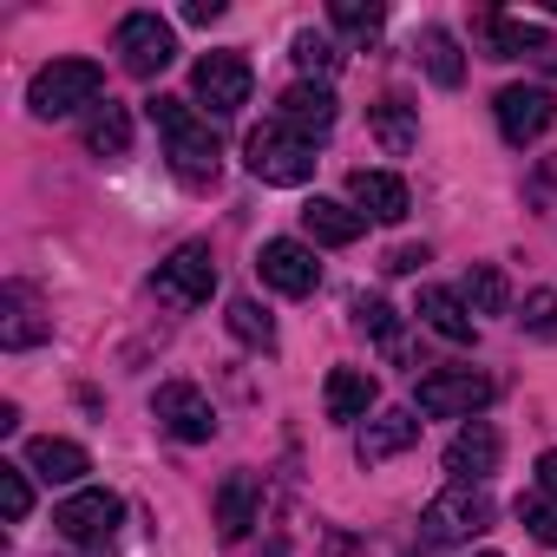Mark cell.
Here are the masks:
<instances>
[{
	"instance_id": "obj_1",
	"label": "cell",
	"mask_w": 557,
	"mask_h": 557,
	"mask_svg": "<svg viewBox=\"0 0 557 557\" xmlns=\"http://www.w3.org/2000/svg\"><path fill=\"white\" fill-rule=\"evenodd\" d=\"M145 112H151V125H158V138H164V158H171V171H177L184 184H216L223 145H216L210 119H203L197 106H184V99H164V92H158Z\"/></svg>"
},
{
	"instance_id": "obj_2",
	"label": "cell",
	"mask_w": 557,
	"mask_h": 557,
	"mask_svg": "<svg viewBox=\"0 0 557 557\" xmlns=\"http://www.w3.org/2000/svg\"><path fill=\"white\" fill-rule=\"evenodd\" d=\"M243 164H249V177H262V184L296 190V184H309V177H315V138H302V132H296V125H283V119H269V125H256V132H249Z\"/></svg>"
},
{
	"instance_id": "obj_3",
	"label": "cell",
	"mask_w": 557,
	"mask_h": 557,
	"mask_svg": "<svg viewBox=\"0 0 557 557\" xmlns=\"http://www.w3.org/2000/svg\"><path fill=\"white\" fill-rule=\"evenodd\" d=\"M99 99H106V73H99L92 60H53V66H40L34 86H27L34 119H73V112H86V106H99Z\"/></svg>"
},
{
	"instance_id": "obj_4",
	"label": "cell",
	"mask_w": 557,
	"mask_h": 557,
	"mask_svg": "<svg viewBox=\"0 0 557 557\" xmlns=\"http://www.w3.org/2000/svg\"><path fill=\"white\" fill-rule=\"evenodd\" d=\"M479 531H492V498L479 485H446L426 511H420V537L426 544H472Z\"/></svg>"
},
{
	"instance_id": "obj_5",
	"label": "cell",
	"mask_w": 557,
	"mask_h": 557,
	"mask_svg": "<svg viewBox=\"0 0 557 557\" xmlns=\"http://www.w3.org/2000/svg\"><path fill=\"white\" fill-rule=\"evenodd\" d=\"M151 289H158V302H171V309H203V302L216 296L210 243H184V249H171V256L158 262V275H151Z\"/></svg>"
},
{
	"instance_id": "obj_6",
	"label": "cell",
	"mask_w": 557,
	"mask_h": 557,
	"mask_svg": "<svg viewBox=\"0 0 557 557\" xmlns=\"http://www.w3.org/2000/svg\"><path fill=\"white\" fill-rule=\"evenodd\" d=\"M485 400H492V381L472 374V368H433V374H420V387H413V407H420L426 420H472Z\"/></svg>"
},
{
	"instance_id": "obj_7",
	"label": "cell",
	"mask_w": 557,
	"mask_h": 557,
	"mask_svg": "<svg viewBox=\"0 0 557 557\" xmlns=\"http://www.w3.org/2000/svg\"><path fill=\"white\" fill-rule=\"evenodd\" d=\"M256 275H262L275 296H315V289H322V262H315V249L296 243V236H269V243L256 249Z\"/></svg>"
},
{
	"instance_id": "obj_8",
	"label": "cell",
	"mask_w": 557,
	"mask_h": 557,
	"mask_svg": "<svg viewBox=\"0 0 557 557\" xmlns=\"http://www.w3.org/2000/svg\"><path fill=\"white\" fill-rule=\"evenodd\" d=\"M112 47H119V66H125L132 79H158V73L177 60V40H171V27H164L158 14H125L119 34H112Z\"/></svg>"
},
{
	"instance_id": "obj_9",
	"label": "cell",
	"mask_w": 557,
	"mask_h": 557,
	"mask_svg": "<svg viewBox=\"0 0 557 557\" xmlns=\"http://www.w3.org/2000/svg\"><path fill=\"white\" fill-rule=\"evenodd\" d=\"M249 86H256V73H249L243 53H203V60L190 66V92H197L216 119H236V112L249 106Z\"/></svg>"
},
{
	"instance_id": "obj_10",
	"label": "cell",
	"mask_w": 557,
	"mask_h": 557,
	"mask_svg": "<svg viewBox=\"0 0 557 557\" xmlns=\"http://www.w3.org/2000/svg\"><path fill=\"white\" fill-rule=\"evenodd\" d=\"M119 518H125V498L119 492H106V485H86V492H73L60 511H53V524H60V537L66 544H112V531H119Z\"/></svg>"
},
{
	"instance_id": "obj_11",
	"label": "cell",
	"mask_w": 557,
	"mask_h": 557,
	"mask_svg": "<svg viewBox=\"0 0 557 557\" xmlns=\"http://www.w3.org/2000/svg\"><path fill=\"white\" fill-rule=\"evenodd\" d=\"M472 47L485 60H557L550 34L531 27V21H511V14H479L472 21Z\"/></svg>"
},
{
	"instance_id": "obj_12",
	"label": "cell",
	"mask_w": 557,
	"mask_h": 557,
	"mask_svg": "<svg viewBox=\"0 0 557 557\" xmlns=\"http://www.w3.org/2000/svg\"><path fill=\"white\" fill-rule=\"evenodd\" d=\"M492 112H498L505 145H531V138H544L557 125V92L550 86H505L492 99Z\"/></svg>"
},
{
	"instance_id": "obj_13",
	"label": "cell",
	"mask_w": 557,
	"mask_h": 557,
	"mask_svg": "<svg viewBox=\"0 0 557 557\" xmlns=\"http://www.w3.org/2000/svg\"><path fill=\"white\" fill-rule=\"evenodd\" d=\"M151 420H158L171 440H184V446H197V440L216 433V413H210L203 387H190V381H164V387L151 394Z\"/></svg>"
},
{
	"instance_id": "obj_14",
	"label": "cell",
	"mask_w": 557,
	"mask_h": 557,
	"mask_svg": "<svg viewBox=\"0 0 557 557\" xmlns=\"http://www.w3.org/2000/svg\"><path fill=\"white\" fill-rule=\"evenodd\" d=\"M498 459H505V440H498V426H485V420H466V426L453 433V446H446V472H453V485H479V479H492Z\"/></svg>"
},
{
	"instance_id": "obj_15",
	"label": "cell",
	"mask_w": 557,
	"mask_h": 557,
	"mask_svg": "<svg viewBox=\"0 0 557 557\" xmlns=\"http://www.w3.org/2000/svg\"><path fill=\"white\" fill-rule=\"evenodd\" d=\"M420 407H387V413H374L368 426H361V440H355V459L361 466H381V459H394V453H407V446H420Z\"/></svg>"
},
{
	"instance_id": "obj_16",
	"label": "cell",
	"mask_w": 557,
	"mask_h": 557,
	"mask_svg": "<svg viewBox=\"0 0 557 557\" xmlns=\"http://www.w3.org/2000/svg\"><path fill=\"white\" fill-rule=\"evenodd\" d=\"M374 400H381V381H374L368 368H329V381H322V407H329V420L355 426V420L374 413Z\"/></svg>"
},
{
	"instance_id": "obj_17",
	"label": "cell",
	"mask_w": 557,
	"mask_h": 557,
	"mask_svg": "<svg viewBox=\"0 0 557 557\" xmlns=\"http://www.w3.org/2000/svg\"><path fill=\"white\" fill-rule=\"evenodd\" d=\"M275 119L296 125L302 138H322V132L335 125V92H329L322 79H296L283 99H275Z\"/></svg>"
},
{
	"instance_id": "obj_18",
	"label": "cell",
	"mask_w": 557,
	"mask_h": 557,
	"mask_svg": "<svg viewBox=\"0 0 557 557\" xmlns=\"http://www.w3.org/2000/svg\"><path fill=\"white\" fill-rule=\"evenodd\" d=\"M348 197H355V210L374 216V223H400V216L413 210V197H407V184H400L394 171H355V177H348Z\"/></svg>"
},
{
	"instance_id": "obj_19",
	"label": "cell",
	"mask_w": 557,
	"mask_h": 557,
	"mask_svg": "<svg viewBox=\"0 0 557 557\" xmlns=\"http://www.w3.org/2000/svg\"><path fill=\"white\" fill-rule=\"evenodd\" d=\"M256 511H262V485H256V472H230V479L216 485V531H223V544L249 537Z\"/></svg>"
},
{
	"instance_id": "obj_20",
	"label": "cell",
	"mask_w": 557,
	"mask_h": 557,
	"mask_svg": "<svg viewBox=\"0 0 557 557\" xmlns=\"http://www.w3.org/2000/svg\"><path fill=\"white\" fill-rule=\"evenodd\" d=\"M302 230H309V243L348 249V243H361L368 216H361V210H348V203H335V197H309V203H302Z\"/></svg>"
},
{
	"instance_id": "obj_21",
	"label": "cell",
	"mask_w": 557,
	"mask_h": 557,
	"mask_svg": "<svg viewBox=\"0 0 557 557\" xmlns=\"http://www.w3.org/2000/svg\"><path fill=\"white\" fill-rule=\"evenodd\" d=\"M27 466L47 479V485H79L86 472H92V453L86 446H73V440H27Z\"/></svg>"
},
{
	"instance_id": "obj_22",
	"label": "cell",
	"mask_w": 557,
	"mask_h": 557,
	"mask_svg": "<svg viewBox=\"0 0 557 557\" xmlns=\"http://www.w3.org/2000/svg\"><path fill=\"white\" fill-rule=\"evenodd\" d=\"M420 322H426L433 335H446V342H459V348H466V342L479 335V322H472V309H466V296H459V289H440V283H433V289H420Z\"/></svg>"
},
{
	"instance_id": "obj_23",
	"label": "cell",
	"mask_w": 557,
	"mask_h": 557,
	"mask_svg": "<svg viewBox=\"0 0 557 557\" xmlns=\"http://www.w3.org/2000/svg\"><path fill=\"white\" fill-rule=\"evenodd\" d=\"M86 151H92V158H125V151H132V112H125L119 99H99V106L86 112Z\"/></svg>"
},
{
	"instance_id": "obj_24",
	"label": "cell",
	"mask_w": 557,
	"mask_h": 557,
	"mask_svg": "<svg viewBox=\"0 0 557 557\" xmlns=\"http://www.w3.org/2000/svg\"><path fill=\"white\" fill-rule=\"evenodd\" d=\"M368 125H374V138H381L387 158H407V151L420 145V119H413L407 99H381V106L368 112Z\"/></svg>"
},
{
	"instance_id": "obj_25",
	"label": "cell",
	"mask_w": 557,
	"mask_h": 557,
	"mask_svg": "<svg viewBox=\"0 0 557 557\" xmlns=\"http://www.w3.org/2000/svg\"><path fill=\"white\" fill-rule=\"evenodd\" d=\"M459 296H466L472 315H505V302H511L505 275H498L492 262H472V269H466V289H459Z\"/></svg>"
},
{
	"instance_id": "obj_26",
	"label": "cell",
	"mask_w": 557,
	"mask_h": 557,
	"mask_svg": "<svg viewBox=\"0 0 557 557\" xmlns=\"http://www.w3.org/2000/svg\"><path fill=\"white\" fill-rule=\"evenodd\" d=\"M420 47H426V73H433V86H446V92H453V86L466 79V53H459V40H453L446 27H426V34H420Z\"/></svg>"
},
{
	"instance_id": "obj_27",
	"label": "cell",
	"mask_w": 557,
	"mask_h": 557,
	"mask_svg": "<svg viewBox=\"0 0 557 557\" xmlns=\"http://www.w3.org/2000/svg\"><path fill=\"white\" fill-rule=\"evenodd\" d=\"M296 66H302V79H315L322 73V86L342 73V47L329 40V34H315V27H302L296 34Z\"/></svg>"
},
{
	"instance_id": "obj_28",
	"label": "cell",
	"mask_w": 557,
	"mask_h": 557,
	"mask_svg": "<svg viewBox=\"0 0 557 557\" xmlns=\"http://www.w3.org/2000/svg\"><path fill=\"white\" fill-rule=\"evenodd\" d=\"M223 322H230V335H236V342H249V348H262V355L275 348V322H269V315H262V309H256L249 296H236Z\"/></svg>"
},
{
	"instance_id": "obj_29",
	"label": "cell",
	"mask_w": 557,
	"mask_h": 557,
	"mask_svg": "<svg viewBox=\"0 0 557 557\" xmlns=\"http://www.w3.org/2000/svg\"><path fill=\"white\" fill-rule=\"evenodd\" d=\"M355 322H361V329H368L387 355H400V315H394L381 296H361V302H355Z\"/></svg>"
},
{
	"instance_id": "obj_30",
	"label": "cell",
	"mask_w": 557,
	"mask_h": 557,
	"mask_svg": "<svg viewBox=\"0 0 557 557\" xmlns=\"http://www.w3.org/2000/svg\"><path fill=\"white\" fill-rule=\"evenodd\" d=\"M329 21H335L348 40H374V34L387 27V14H381V8H361V0H335V8H329Z\"/></svg>"
},
{
	"instance_id": "obj_31",
	"label": "cell",
	"mask_w": 557,
	"mask_h": 557,
	"mask_svg": "<svg viewBox=\"0 0 557 557\" xmlns=\"http://www.w3.org/2000/svg\"><path fill=\"white\" fill-rule=\"evenodd\" d=\"M0 511H8V524H21L34 511V485H27V466H8L0 459Z\"/></svg>"
},
{
	"instance_id": "obj_32",
	"label": "cell",
	"mask_w": 557,
	"mask_h": 557,
	"mask_svg": "<svg viewBox=\"0 0 557 557\" xmlns=\"http://www.w3.org/2000/svg\"><path fill=\"white\" fill-rule=\"evenodd\" d=\"M518 518H524V531H531L537 544L557 550V505H550V498H518Z\"/></svg>"
},
{
	"instance_id": "obj_33",
	"label": "cell",
	"mask_w": 557,
	"mask_h": 557,
	"mask_svg": "<svg viewBox=\"0 0 557 557\" xmlns=\"http://www.w3.org/2000/svg\"><path fill=\"white\" fill-rule=\"evenodd\" d=\"M518 322H524L531 335H557V296H550V289H531V296H524V315H518Z\"/></svg>"
},
{
	"instance_id": "obj_34",
	"label": "cell",
	"mask_w": 557,
	"mask_h": 557,
	"mask_svg": "<svg viewBox=\"0 0 557 557\" xmlns=\"http://www.w3.org/2000/svg\"><path fill=\"white\" fill-rule=\"evenodd\" d=\"M420 262H426V243H400V249L387 256V275H413Z\"/></svg>"
},
{
	"instance_id": "obj_35",
	"label": "cell",
	"mask_w": 557,
	"mask_h": 557,
	"mask_svg": "<svg viewBox=\"0 0 557 557\" xmlns=\"http://www.w3.org/2000/svg\"><path fill=\"white\" fill-rule=\"evenodd\" d=\"M537 498L557 505V453H537Z\"/></svg>"
},
{
	"instance_id": "obj_36",
	"label": "cell",
	"mask_w": 557,
	"mask_h": 557,
	"mask_svg": "<svg viewBox=\"0 0 557 557\" xmlns=\"http://www.w3.org/2000/svg\"><path fill=\"white\" fill-rule=\"evenodd\" d=\"M184 21H190V27H210V21H223V0H190V8H184Z\"/></svg>"
},
{
	"instance_id": "obj_37",
	"label": "cell",
	"mask_w": 557,
	"mask_h": 557,
	"mask_svg": "<svg viewBox=\"0 0 557 557\" xmlns=\"http://www.w3.org/2000/svg\"><path fill=\"white\" fill-rule=\"evenodd\" d=\"M479 557H498V550H479Z\"/></svg>"
}]
</instances>
